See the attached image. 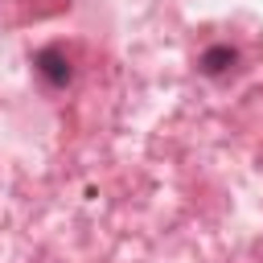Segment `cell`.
Here are the masks:
<instances>
[{
  "instance_id": "obj_1",
  "label": "cell",
  "mask_w": 263,
  "mask_h": 263,
  "mask_svg": "<svg viewBox=\"0 0 263 263\" xmlns=\"http://www.w3.org/2000/svg\"><path fill=\"white\" fill-rule=\"evenodd\" d=\"M230 62H234V49H226V45H214V49H205V58H201L205 74H222Z\"/></svg>"
},
{
  "instance_id": "obj_2",
  "label": "cell",
  "mask_w": 263,
  "mask_h": 263,
  "mask_svg": "<svg viewBox=\"0 0 263 263\" xmlns=\"http://www.w3.org/2000/svg\"><path fill=\"white\" fill-rule=\"evenodd\" d=\"M37 62H41V70H45V78H53V82H66V74H70V70H66V62H62V58H58L53 49H45V53H41Z\"/></svg>"
}]
</instances>
